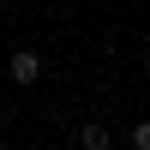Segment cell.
Returning <instances> with one entry per match:
<instances>
[{"mask_svg": "<svg viewBox=\"0 0 150 150\" xmlns=\"http://www.w3.org/2000/svg\"><path fill=\"white\" fill-rule=\"evenodd\" d=\"M78 144H84V150H108V126H96V120L78 126Z\"/></svg>", "mask_w": 150, "mask_h": 150, "instance_id": "2", "label": "cell"}, {"mask_svg": "<svg viewBox=\"0 0 150 150\" xmlns=\"http://www.w3.org/2000/svg\"><path fill=\"white\" fill-rule=\"evenodd\" d=\"M132 150H150V120H138V126H132Z\"/></svg>", "mask_w": 150, "mask_h": 150, "instance_id": "3", "label": "cell"}, {"mask_svg": "<svg viewBox=\"0 0 150 150\" xmlns=\"http://www.w3.org/2000/svg\"><path fill=\"white\" fill-rule=\"evenodd\" d=\"M6 72H12L18 84H36V78H42V54H36V48H12Z\"/></svg>", "mask_w": 150, "mask_h": 150, "instance_id": "1", "label": "cell"}, {"mask_svg": "<svg viewBox=\"0 0 150 150\" xmlns=\"http://www.w3.org/2000/svg\"><path fill=\"white\" fill-rule=\"evenodd\" d=\"M0 12H6V0H0Z\"/></svg>", "mask_w": 150, "mask_h": 150, "instance_id": "4", "label": "cell"}]
</instances>
